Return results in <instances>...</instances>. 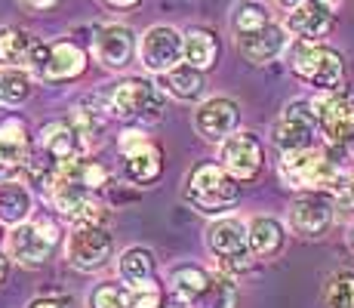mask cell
<instances>
[{"instance_id": "1", "label": "cell", "mask_w": 354, "mask_h": 308, "mask_svg": "<svg viewBox=\"0 0 354 308\" xmlns=\"http://www.w3.org/2000/svg\"><path fill=\"white\" fill-rule=\"evenodd\" d=\"M185 201L207 216L225 213L241 201V182L222 163L203 161L185 176Z\"/></svg>"}, {"instance_id": "2", "label": "cell", "mask_w": 354, "mask_h": 308, "mask_svg": "<svg viewBox=\"0 0 354 308\" xmlns=\"http://www.w3.org/2000/svg\"><path fill=\"white\" fill-rule=\"evenodd\" d=\"M99 99L105 105L108 118L139 120V123L160 120L163 108H167V96H163L160 87H154L151 80H142V78L120 80V84L108 87Z\"/></svg>"}, {"instance_id": "3", "label": "cell", "mask_w": 354, "mask_h": 308, "mask_svg": "<svg viewBox=\"0 0 354 308\" xmlns=\"http://www.w3.org/2000/svg\"><path fill=\"white\" fill-rule=\"evenodd\" d=\"M290 68L302 84L315 87L321 93L339 90L345 78V62L336 50L324 44H308V40H299L290 50Z\"/></svg>"}, {"instance_id": "4", "label": "cell", "mask_w": 354, "mask_h": 308, "mask_svg": "<svg viewBox=\"0 0 354 308\" xmlns=\"http://www.w3.org/2000/svg\"><path fill=\"white\" fill-rule=\"evenodd\" d=\"M281 179L290 188H333L345 182V173L321 148H305L281 157Z\"/></svg>"}, {"instance_id": "5", "label": "cell", "mask_w": 354, "mask_h": 308, "mask_svg": "<svg viewBox=\"0 0 354 308\" xmlns=\"http://www.w3.org/2000/svg\"><path fill=\"white\" fill-rule=\"evenodd\" d=\"M62 241V228L56 225L53 216H37L28 222L16 225L6 235V246H10V259H16L25 269H40L46 259L53 256V250Z\"/></svg>"}, {"instance_id": "6", "label": "cell", "mask_w": 354, "mask_h": 308, "mask_svg": "<svg viewBox=\"0 0 354 308\" xmlns=\"http://www.w3.org/2000/svg\"><path fill=\"white\" fill-rule=\"evenodd\" d=\"M207 250L219 259V269L234 278L237 271H247L253 265V250H250V225H243L234 216H222L207 225Z\"/></svg>"}, {"instance_id": "7", "label": "cell", "mask_w": 354, "mask_h": 308, "mask_svg": "<svg viewBox=\"0 0 354 308\" xmlns=\"http://www.w3.org/2000/svg\"><path fill=\"white\" fill-rule=\"evenodd\" d=\"M321 133V123H317L315 105L311 102H290L281 111V118L274 120L271 129V142L281 148L283 154L290 152H305V148H315V136Z\"/></svg>"}, {"instance_id": "8", "label": "cell", "mask_w": 354, "mask_h": 308, "mask_svg": "<svg viewBox=\"0 0 354 308\" xmlns=\"http://www.w3.org/2000/svg\"><path fill=\"white\" fill-rule=\"evenodd\" d=\"M114 237L108 235L105 225H74L68 235L65 256L68 265L77 271H99L111 259Z\"/></svg>"}, {"instance_id": "9", "label": "cell", "mask_w": 354, "mask_h": 308, "mask_svg": "<svg viewBox=\"0 0 354 308\" xmlns=\"http://www.w3.org/2000/svg\"><path fill=\"white\" fill-rule=\"evenodd\" d=\"M315 114L321 133L333 145H345L354 139V90H330L321 93L315 102Z\"/></svg>"}, {"instance_id": "10", "label": "cell", "mask_w": 354, "mask_h": 308, "mask_svg": "<svg viewBox=\"0 0 354 308\" xmlns=\"http://www.w3.org/2000/svg\"><path fill=\"white\" fill-rule=\"evenodd\" d=\"M142 65L154 74H167L176 65L185 62V34H179L173 25H154L142 34L139 44Z\"/></svg>"}, {"instance_id": "11", "label": "cell", "mask_w": 354, "mask_h": 308, "mask_svg": "<svg viewBox=\"0 0 354 308\" xmlns=\"http://www.w3.org/2000/svg\"><path fill=\"white\" fill-rule=\"evenodd\" d=\"M219 163L234 176L237 182H250L262 173V163H265V152H262V142L256 139V133H231L225 142L219 145Z\"/></svg>"}, {"instance_id": "12", "label": "cell", "mask_w": 354, "mask_h": 308, "mask_svg": "<svg viewBox=\"0 0 354 308\" xmlns=\"http://www.w3.org/2000/svg\"><path fill=\"white\" fill-rule=\"evenodd\" d=\"M53 203H56V210L62 213L71 225H105L108 222V210L102 207L96 197L90 194V191L77 188V185L59 179L56 188L50 191Z\"/></svg>"}, {"instance_id": "13", "label": "cell", "mask_w": 354, "mask_h": 308, "mask_svg": "<svg viewBox=\"0 0 354 308\" xmlns=\"http://www.w3.org/2000/svg\"><path fill=\"white\" fill-rule=\"evenodd\" d=\"M31 161V136L22 118L0 120V182H12Z\"/></svg>"}, {"instance_id": "14", "label": "cell", "mask_w": 354, "mask_h": 308, "mask_svg": "<svg viewBox=\"0 0 354 308\" xmlns=\"http://www.w3.org/2000/svg\"><path fill=\"white\" fill-rule=\"evenodd\" d=\"M237 123H241V108H237L234 99H225V96L201 102L194 111L197 136H203L207 142H219V145L231 133H237Z\"/></svg>"}, {"instance_id": "15", "label": "cell", "mask_w": 354, "mask_h": 308, "mask_svg": "<svg viewBox=\"0 0 354 308\" xmlns=\"http://www.w3.org/2000/svg\"><path fill=\"white\" fill-rule=\"evenodd\" d=\"M40 152H46L53 161L59 163H71L80 161L90 152V139L74 127V120H50L40 127Z\"/></svg>"}, {"instance_id": "16", "label": "cell", "mask_w": 354, "mask_h": 308, "mask_svg": "<svg viewBox=\"0 0 354 308\" xmlns=\"http://www.w3.org/2000/svg\"><path fill=\"white\" fill-rule=\"evenodd\" d=\"M93 53L105 68H127L136 56V34L127 25H102L93 37Z\"/></svg>"}, {"instance_id": "17", "label": "cell", "mask_w": 354, "mask_h": 308, "mask_svg": "<svg viewBox=\"0 0 354 308\" xmlns=\"http://www.w3.org/2000/svg\"><path fill=\"white\" fill-rule=\"evenodd\" d=\"M333 222V203L321 194H302L292 201L290 207V228L296 235L305 237H317L330 228Z\"/></svg>"}, {"instance_id": "18", "label": "cell", "mask_w": 354, "mask_h": 308, "mask_svg": "<svg viewBox=\"0 0 354 308\" xmlns=\"http://www.w3.org/2000/svg\"><path fill=\"white\" fill-rule=\"evenodd\" d=\"M283 28H287L292 37L299 40H308V44H317L321 37L333 31V12L321 6L317 0H305L302 6H296V10L287 12V22H283Z\"/></svg>"}, {"instance_id": "19", "label": "cell", "mask_w": 354, "mask_h": 308, "mask_svg": "<svg viewBox=\"0 0 354 308\" xmlns=\"http://www.w3.org/2000/svg\"><path fill=\"white\" fill-rule=\"evenodd\" d=\"M237 50L250 65H268L287 50V28L271 22L253 34H243V37H237Z\"/></svg>"}, {"instance_id": "20", "label": "cell", "mask_w": 354, "mask_h": 308, "mask_svg": "<svg viewBox=\"0 0 354 308\" xmlns=\"http://www.w3.org/2000/svg\"><path fill=\"white\" fill-rule=\"evenodd\" d=\"M209 271L201 269V265H192V262H182L169 271V296L176 299V305L182 308H197L201 296L207 293L209 287Z\"/></svg>"}, {"instance_id": "21", "label": "cell", "mask_w": 354, "mask_h": 308, "mask_svg": "<svg viewBox=\"0 0 354 308\" xmlns=\"http://www.w3.org/2000/svg\"><path fill=\"white\" fill-rule=\"evenodd\" d=\"M118 275H120V284H127V287L154 284L158 259H154V253L148 246H129L118 259Z\"/></svg>"}, {"instance_id": "22", "label": "cell", "mask_w": 354, "mask_h": 308, "mask_svg": "<svg viewBox=\"0 0 354 308\" xmlns=\"http://www.w3.org/2000/svg\"><path fill=\"white\" fill-rule=\"evenodd\" d=\"M34 213V197L19 179L12 182H0V222L3 225H22L28 222Z\"/></svg>"}, {"instance_id": "23", "label": "cell", "mask_w": 354, "mask_h": 308, "mask_svg": "<svg viewBox=\"0 0 354 308\" xmlns=\"http://www.w3.org/2000/svg\"><path fill=\"white\" fill-rule=\"evenodd\" d=\"M283 241H287L283 225L277 222L274 216L250 219V250H253V256H259V259L277 256V253L283 250Z\"/></svg>"}, {"instance_id": "24", "label": "cell", "mask_w": 354, "mask_h": 308, "mask_svg": "<svg viewBox=\"0 0 354 308\" xmlns=\"http://www.w3.org/2000/svg\"><path fill=\"white\" fill-rule=\"evenodd\" d=\"M86 71V53L71 40H59L50 50V68L46 78L50 80H74Z\"/></svg>"}, {"instance_id": "25", "label": "cell", "mask_w": 354, "mask_h": 308, "mask_svg": "<svg viewBox=\"0 0 354 308\" xmlns=\"http://www.w3.org/2000/svg\"><path fill=\"white\" fill-rule=\"evenodd\" d=\"M163 173V154L158 145H145L124 157V176L133 185H151Z\"/></svg>"}, {"instance_id": "26", "label": "cell", "mask_w": 354, "mask_h": 308, "mask_svg": "<svg viewBox=\"0 0 354 308\" xmlns=\"http://www.w3.org/2000/svg\"><path fill=\"white\" fill-rule=\"evenodd\" d=\"M163 93H169L179 102H194L203 96V71H197L192 65H176L173 71L160 74Z\"/></svg>"}, {"instance_id": "27", "label": "cell", "mask_w": 354, "mask_h": 308, "mask_svg": "<svg viewBox=\"0 0 354 308\" xmlns=\"http://www.w3.org/2000/svg\"><path fill=\"white\" fill-rule=\"evenodd\" d=\"M219 59V40L209 28H192L185 31V65L207 71Z\"/></svg>"}, {"instance_id": "28", "label": "cell", "mask_w": 354, "mask_h": 308, "mask_svg": "<svg viewBox=\"0 0 354 308\" xmlns=\"http://www.w3.org/2000/svg\"><path fill=\"white\" fill-rule=\"evenodd\" d=\"M62 179L77 185V188L84 191H99L105 188L108 179H111V173H108L105 163L93 161V157H80V161H71V163H62Z\"/></svg>"}, {"instance_id": "29", "label": "cell", "mask_w": 354, "mask_h": 308, "mask_svg": "<svg viewBox=\"0 0 354 308\" xmlns=\"http://www.w3.org/2000/svg\"><path fill=\"white\" fill-rule=\"evenodd\" d=\"M31 46H34V37L28 31L0 28V68H6V65L25 68L31 56Z\"/></svg>"}, {"instance_id": "30", "label": "cell", "mask_w": 354, "mask_h": 308, "mask_svg": "<svg viewBox=\"0 0 354 308\" xmlns=\"http://www.w3.org/2000/svg\"><path fill=\"white\" fill-rule=\"evenodd\" d=\"M265 25H271L268 6L259 3V0H241V3L231 6V31H234L237 37L253 34L259 28H265Z\"/></svg>"}, {"instance_id": "31", "label": "cell", "mask_w": 354, "mask_h": 308, "mask_svg": "<svg viewBox=\"0 0 354 308\" xmlns=\"http://www.w3.org/2000/svg\"><path fill=\"white\" fill-rule=\"evenodd\" d=\"M31 71L28 68H19V65H6L0 68V99L6 105H19L31 96Z\"/></svg>"}, {"instance_id": "32", "label": "cell", "mask_w": 354, "mask_h": 308, "mask_svg": "<svg viewBox=\"0 0 354 308\" xmlns=\"http://www.w3.org/2000/svg\"><path fill=\"white\" fill-rule=\"evenodd\" d=\"M197 308H237V284L234 278L225 275V271H216L209 278L207 293L201 296Z\"/></svg>"}, {"instance_id": "33", "label": "cell", "mask_w": 354, "mask_h": 308, "mask_svg": "<svg viewBox=\"0 0 354 308\" xmlns=\"http://www.w3.org/2000/svg\"><path fill=\"white\" fill-rule=\"evenodd\" d=\"M326 308H354V271H336L326 284Z\"/></svg>"}, {"instance_id": "34", "label": "cell", "mask_w": 354, "mask_h": 308, "mask_svg": "<svg viewBox=\"0 0 354 308\" xmlns=\"http://www.w3.org/2000/svg\"><path fill=\"white\" fill-rule=\"evenodd\" d=\"M90 308H129L127 284H99L90 293Z\"/></svg>"}, {"instance_id": "35", "label": "cell", "mask_w": 354, "mask_h": 308, "mask_svg": "<svg viewBox=\"0 0 354 308\" xmlns=\"http://www.w3.org/2000/svg\"><path fill=\"white\" fill-rule=\"evenodd\" d=\"M160 302H163V290L158 284L129 287V308H160Z\"/></svg>"}, {"instance_id": "36", "label": "cell", "mask_w": 354, "mask_h": 308, "mask_svg": "<svg viewBox=\"0 0 354 308\" xmlns=\"http://www.w3.org/2000/svg\"><path fill=\"white\" fill-rule=\"evenodd\" d=\"M50 50H53L50 44H37V40H34L28 65H25L34 74V78H46V68H50Z\"/></svg>"}, {"instance_id": "37", "label": "cell", "mask_w": 354, "mask_h": 308, "mask_svg": "<svg viewBox=\"0 0 354 308\" xmlns=\"http://www.w3.org/2000/svg\"><path fill=\"white\" fill-rule=\"evenodd\" d=\"M145 145H151V139H148L142 129H136V127H129L127 133H120V139H118V148H120V154H133V152H139V148H145Z\"/></svg>"}, {"instance_id": "38", "label": "cell", "mask_w": 354, "mask_h": 308, "mask_svg": "<svg viewBox=\"0 0 354 308\" xmlns=\"http://www.w3.org/2000/svg\"><path fill=\"white\" fill-rule=\"evenodd\" d=\"M336 194H339V203L354 207V176H345V182L336 188Z\"/></svg>"}, {"instance_id": "39", "label": "cell", "mask_w": 354, "mask_h": 308, "mask_svg": "<svg viewBox=\"0 0 354 308\" xmlns=\"http://www.w3.org/2000/svg\"><path fill=\"white\" fill-rule=\"evenodd\" d=\"M28 10H50V6H56L59 0H22Z\"/></svg>"}, {"instance_id": "40", "label": "cell", "mask_w": 354, "mask_h": 308, "mask_svg": "<svg viewBox=\"0 0 354 308\" xmlns=\"http://www.w3.org/2000/svg\"><path fill=\"white\" fill-rule=\"evenodd\" d=\"M31 308H68V305L59 302V299H37V302H31Z\"/></svg>"}, {"instance_id": "41", "label": "cell", "mask_w": 354, "mask_h": 308, "mask_svg": "<svg viewBox=\"0 0 354 308\" xmlns=\"http://www.w3.org/2000/svg\"><path fill=\"white\" fill-rule=\"evenodd\" d=\"M6 278H10V259H6L3 253H0V287L6 284Z\"/></svg>"}, {"instance_id": "42", "label": "cell", "mask_w": 354, "mask_h": 308, "mask_svg": "<svg viewBox=\"0 0 354 308\" xmlns=\"http://www.w3.org/2000/svg\"><path fill=\"white\" fill-rule=\"evenodd\" d=\"M277 6H283V10H296V6H302L305 0H274Z\"/></svg>"}, {"instance_id": "43", "label": "cell", "mask_w": 354, "mask_h": 308, "mask_svg": "<svg viewBox=\"0 0 354 308\" xmlns=\"http://www.w3.org/2000/svg\"><path fill=\"white\" fill-rule=\"evenodd\" d=\"M108 6H120V10H127V6H136L139 0H105Z\"/></svg>"}, {"instance_id": "44", "label": "cell", "mask_w": 354, "mask_h": 308, "mask_svg": "<svg viewBox=\"0 0 354 308\" xmlns=\"http://www.w3.org/2000/svg\"><path fill=\"white\" fill-rule=\"evenodd\" d=\"M317 3H321V6H326V10H330V12H336L342 0H317Z\"/></svg>"}, {"instance_id": "45", "label": "cell", "mask_w": 354, "mask_h": 308, "mask_svg": "<svg viewBox=\"0 0 354 308\" xmlns=\"http://www.w3.org/2000/svg\"><path fill=\"white\" fill-rule=\"evenodd\" d=\"M0 237H3V222H0Z\"/></svg>"}, {"instance_id": "46", "label": "cell", "mask_w": 354, "mask_h": 308, "mask_svg": "<svg viewBox=\"0 0 354 308\" xmlns=\"http://www.w3.org/2000/svg\"><path fill=\"white\" fill-rule=\"evenodd\" d=\"M351 246H354V228H351Z\"/></svg>"}, {"instance_id": "47", "label": "cell", "mask_w": 354, "mask_h": 308, "mask_svg": "<svg viewBox=\"0 0 354 308\" xmlns=\"http://www.w3.org/2000/svg\"><path fill=\"white\" fill-rule=\"evenodd\" d=\"M0 105H3V99H0Z\"/></svg>"}, {"instance_id": "48", "label": "cell", "mask_w": 354, "mask_h": 308, "mask_svg": "<svg viewBox=\"0 0 354 308\" xmlns=\"http://www.w3.org/2000/svg\"><path fill=\"white\" fill-rule=\"evenodd\" d=\"M179 308H182V305H179Z\"/></svg>"}]
</instances>
